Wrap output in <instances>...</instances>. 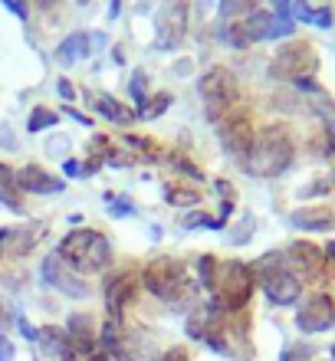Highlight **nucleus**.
I'll list each match as a JSON object with an SVG mask.
<instances>
[{
	"label": "nucleus",
	"instance_id": "obj_1",
	"mask_svg": "<svg viewBox=\"0 0 335 361\" xmlns=\"http://www.w3.org/2000/svg\"><path fill=\"white\" fill-rule=\"evenodd\" d=\"M293 154H296L293 135L283 125H267V128H260L253 145H250L247 168L257 178H276V174H283L293 164Z\"/></svg>",
	"mask_w": 335,
	"mask_h": 361
},
{
	"label": "nucleus",
	"instance_id": "obj_2",
	"mask_svg": "<svg viewBox=\"0 0 335 361\" xmlns=\"http://www.w3.org/2000/svg\"><path fill=\"white\" fill-rule=\"evenodd\" d=\"M56 257L63 259L73 273L92 276V273H102V269L112 263V247H109L106 233L89 230V227H79V230H73V233L63 237Z\"/></svg>",
	"mask_w": 335,
	"mask_h": 361
},
{
	"label": "nucleus",
	"instance_id": "obj_3",
	"mask_svg": "<svg viewBox=\"0 0 335 361\" xmlns=\"http://www.w3.org/2000/svg\"><path fill=\"white\" fill-rule=\"evenodd\" d=\"M253 289H257V276H253L250 263H243V259L217 263V276L211 283V299L221 305L224 312H240L250 302Z\"/></svg>",
	"mask_w": 335,
	"mask_h": 361
},
{
	"label": "nucleus",
	"instance_id": "obj_4",
	"mask_svg": "<svg viewBox=\"0 0 335 361\" xmlns=\"http://www.w3.org/2000/svg\"><path fill=\"white\" fill-rule=\"evenodd\" d=\"M253 276L260 279V289L273 305H296L303 299V279L289 269L283 253H267L253 263Z\"/></svg>",
	"mask_w": 335,
	"mask_h": 361
},
{
	"label": "nucleus",
	"instance_id": "obj_5",
	"mask_svg": "<svg viewBox=\"0 0 335 361\" xmlns=\"http://www.w3.org/2000/svg\"><path fill=\"white\" fill-rule=\"evenodd\" d=\"M145 289L152 295H158L162 302H178V299H188L194 293L191 276L184 269L181 259L174 257H154L142 273Z\"/></svg>",
	"mask_w": 335,
	"mask_h": 361
},
{
	"label": "nucleus",
	"instance_id": "obj_6",
	"mask_svg": "<svg viewBox=\"0 0 335 361\" xmlns=\"http://www.w3.org/2000/svg\"><path fill=\"white\" fill-rule=\"evenodd\" d=\"M296 20L289 13H273V10H253L250 17L237 20L230 27V43L233 47H247V43H257V39H283L293 33Z\"/></svg>",
	"mask_w": 335,
	"mask_h": 361
},
{
	"label": "nucleus",
	"instance_id": "obj_7",
	"mask_svg": "<svg viewBox=\"0 0 335 361\" xmlns=\"http://www.w3.org/2000/svg\"><path fill=\"white\" fill-rule=\"evenodd\" d=\"M319 69V56L316 49L303 43V39H293V43H283V49L273 59V79H289V82H299V79H309Z\"/></svg>",
	"mask_w": 335,
	"mask_h": 361
},
{
	"label": "nucleus",
	"instance_id": "obj_8",
	"mask_svg": "<svg viewBox=\"0 0 335 361\" xmlns=\"http://www.w3.org/2000/svg\"><path fill=\"white\" fill-rule=\"evenodd\" d=\"M201 99L204 109L211 115V122H221L224 115H230V105L237 102V79L227 69H211L201 76Z\"/></svg>",
	"mask_w": 335,
	"mask_h": 361
},
{
	"label": "nucleus",
	"instance_id": "obj_9",
	"mask_svg": "<svg viewBox=\"0 0 335 361\" xmlns=\"http://www.w3.org/2000/svg\"><path fill=\"white\" fill-rule=\"evenodd\" d=\"M296 325L299 332L306 335H319V332H329L335 325V302L332 295L326 293H309V299H303L296 309Z\"/></svg>",
	"mask_w": 335,
	"mask_h": 361
},
{
	"label": "nucleus",
	"instance_id": "obj_10",
	"mask_svg": "<svg viewBox=\"0 0 335 361\" xmlns=\"http://www.w3.org/2000/svg\"><path fill=\"white\" fill-rule=\"evenodd\" d=\"M154 30H158V47L168 49L184 39L188 30V0H162L154 13Z\"/></svg>",
	"mask_w": 335,
	"mask_h": 361
},
{
	"label": "nucleus",
	"instance_id": "obj_11",
	"mask_svg": "<svg viewBox=\"0 0 335 361\" xmlns=\"http://www.w3.org/2000/svg\"><path fill=\"white\" fill-rule=\"evenodd\" d=\"M43 283L53 286V289H59V293L73 295V299H86L89 295V283L86 279H79V273H73L59 257L43 259Z\"/></svg>",
	"mask_w": 335,
	"mask_h": 361
},
{
	"label": "nucleus",
	"instance_id": "obj_12",
	"mask_svg": "<svg viewBox=\"0 0 335 361\" xmlns=\"http://www.w3.org/2000/svg\"><path fill=\"white\" fill-rule=\"evenodd\" d=\"M286 263L299 279H316L322 273V267H326V253H322V247L309 243V240H296V243H289Z\"/></svg>",
	"mask_w": 335,
	"mask_h": 361
},
{
	"label": "nucleus",
	"instance_id": "obj_13",
	"mask_svg": "<svg viewBox=\"0 0 335 361\" xmlns=\"http://www.w3.org/2000/svg\"><path fill=\"white\" fill-rule=\"evenodd\" d=\"M102 47H106V33H69L56 47V59L63 66H73V63L92 56V53Z\"/></svg>",
	"mask_w": 335,
	"mask_h": 361
},
{
	"label": "nucleus",
	"instance_id": "obj_14",
	"mask_svg": "<svg viewBox=\"0 0 335 361\" xmlns=\"http://www.w3.org/2000/svg\"><path fill=\"white\" fill-rule=\"evenodd\" d=\"M135 299V279L128 273H115L106 283V312L109 322H118L125 312V305Z\"/></svg>",
	"mask_w": 335,
	"mask_h": 361
},
{
	"label": "nucleus",
	"instance_id": "obj_15",
	"mask_svg": "<svg viewBox=\"0 0 335 361\" xmlns=\"http://www.w3.org/2000/svg\"><path fill=\"white\" fill-rule=\"evenodd\" d=\"M221 138L230 152L247 154L253 138H257V128L250 122V115H227V122H221Z\"/></svg>",
	"mask_w": 335,
	"mask_h": 361
},
{
	"label": "nucleus",
	"instance_id": "obj_16",
	"mask_svg": "<svg viewBox=\"0 0 335 361\" xmlns=\"http://www.w3.org/2000/svg\"><path fill=\"white\" fill-rule=\"evenodd\" d=\"M17 184H20V190H27V194H59V190H63V180L47 174L43 168H37V164H23L17 171Z\"/></svg>",
	"mask_w": 335,
	"mask_h": 361
},
{
	"label": "nucleus",
	"instance_id": "obj_17",
	"mask_svg": "<svg viewBox=\"0 0 335 361\" xmlns=\"http://www.w3.org/2000/svg\"><path fill=\"white\" fill-rule=\"evenodd\" d=\"M293 224L309 233H322V230L335 227V210L332 207H299L293 214Z\"/></svg>",
	"mask_w": 335,
	"mask_h": 361
},
{
	"label": "nucleus",
	"instance_id": "obj_18",
	"mask_svg": "<svg viewBox=\"0 0 335 361\" xmlns=\"http://www.w3.org/2000/svg\"><path fill=\"white\" fill-rule=\"evenodd\" d=\"M289 17L303 20V23H316V27H332V13H329V10L309 7L306 0H293V4H289Z\"/></svg>",
	"mask_w": 335,
	"mask_h": 361
},
{
	"label": "nucleus",
	"instance_id": "obj_19",
	"mask_svg": "<svg viewBox=\"0 0 335 361\" xmlns=\"http://www.w3.org/2000/svg\"><path fill=\"white\" fill-rule=\"evenodd\" d=\"M20 184H17V171L10 164H0V204L20 210Z\"/></svg>",
	"mask_w": 335,
	"mask_h": 361
},
{
	"label": "nucleus",
	"instance_id": "obj_20",
	"mask_svg": "<svg viewBox=\"0 0 335 361\" xmlns=\"http://www.w3.org/2000/svg\"><path fill=\"white\" fill-rule=\"evenodd\" d=\"M96 109H99V115H106L109 122H128V118H132V112H128L122 102H115L112 95H106V92L96 95Z\"/></svg>",
	"mask_w": 335,
	"mask_h": 361
},
{
	"label": "nucleus",
	"instance_id": "obj_21",
	"mask_svg": "<svg viewBox=\"0 0 335 361\" xmlns=\"http://www.w3.org/2000/svg\"><path fill=\"white\" fill-rule=\"evenodd\" d=\"M257 4H260V0H221V17L237 23V20L250 17V13L257 10Z\"/></svg>",
	"mask_w": 335,
	"mask_h": 361
},
{
	"label": "nucleus",
	"instance_id": "obj_22",
	"mask_svg": "<svg viewBox=\"0 0 335 361\" xmlns=\"http://www.w3.org/2000/svg\"><path fill=\"white\" fill-rule=\"evenodd\" d=\"M59 115L53 112V109H47V105H39V109H33V115H30L27 128L30 132H43V128H49V125H56Z\"/></svg>",
	"mask_w": 335,
	"mask_h": 361
},
{
	"label": "nucleus",
	"instance_id": "obj_23",
	"mask_svg": "<svg viewBox=\"0 0 335 361\" xmlns=\"http://www.w3.org/2000/svg\"><path fill=\"white\" fill-rule=\"evenodd\" d=\"M128 89H132V99H135V105H138V112H142V109H145V92H148V76H145L142 69L132 76Z\"/></svg>",
	"mask_w": 335,
	"mask_h": 361
},
{
	"label": "nucleus",
	"instance_id": "obj_24",
	"mask_svg": "<svg viewBox=\"0 0 335 361\" xmlns=\"http://www.w3.org/2000/svg\"><path fill=\"white\" fill-rule=\"evenodd\" d=\"M197 273H201L204 289L211 293V283H214V276H217V257H201L197 259Z\"/></svg>",
	"mask_w": 335,
	"mask_h": 361
},
{
	"label": "nucleus",
	"instance_id": "obj_25",
	"mask_svg": "<svg viewBox=\"0 0 335 361\" xmlns=\"http://www.w3.org/2000/svg\"><path fill=\"white\" fill-rule=\"evenodd\" d=\"M168 204H178V207H194V204H201V194H194V190H168Z\"/></svg>",
	"mask_w": 335,
	"mask_h": 361
},
{
	"label": "nucleus",
	"instance_id": "obj_26",
	"mask_svg": "<svg viewBox=\"0 0 335 361\" xmlns=\"http://www.w3.org/2000/svg\"><path fill=\"white\" fill-rule=\"evenodd\" d=\"M171 105V95H158L154 102H145V109H142V118H158V115L164 112Z\"/></svg>",
	"mask_w": 335,
	"mask_h": 361
},
{
	"label": "nucleus",
	"instance_id": "obj_27",
	"mask_svg": "<svg viewBox=\"0 0 335 361\" xmlns=\"http://www.w3.org/2000/svg\"><path fill=\"white\" fill-rule=\"evenodd\" d=\"M279 361H312V348L309 345H289L286 352L279 355Z\"/></svg>",
	"mask_w": 335,
	"mask_h": 361
},
{
	"label": "nucleus",
	"instance_id": "obj_28",
	"mask_svg": "<svg viewBox=\"0 0 335 361\" xmlns=\"http://www.w3.org/2000/svg\"><path fill=\"white\" fill-rule=\"evenodd\" d=\"M158 361H191V355H188V348H178V345H174V348H168Z\"/></svg>",
	"mask_w": 335,
	"mask_h": 361
},
{
	"label": "nucleus",
	"instance_id": "obj_29",
	"mask_svg": "<svg viewBox=\"0 0 335 361\" xmlns=\"http://www.w3.org/2000/svg\"><path fill=\"white\" fill-rule=\"evenodd\" d=\"M0 361H13V345L0 335Z\"/></svg>",
	"mask_w": 335,
	"mask_h": 361
},
{
	"label": "nucleus",
	"instance_id": "obj_30",
	"mask_svg": "<svg viewBox=\"0 0 335 361\" xmlns=\"http://www.w3.org/2000/svg\"><path fill=\"white\" fill-rule=\"evenodd\" d=\"M109 200H112V197H109ZM112 210H115V214H132V204H128V200H112Z\"/></svg>",
	"mask_w": 335,
	"mask_h": 361
},
{
	"label": "nucleus",
	"instance_id": "obj_31",
	"mask_svg": "<svg viewBox=\"0 0 335 361\" xmlns=\"http://www.w3.org/2000/svg\"><path fill=\"white\" fill-rule=\"evenodd\" d=\"M59 92H63V99H73V95H76V92H73V86L66 82V79H59Z\"/></svg>",
	"mask_w": 335,
	"mask_h": 361
},
{
	"label": "nucleus",
	"instance_id": "obj_32",
	"mask_svg": "<svg viewBox=\"0 0 335 361\" xmlns=\"http://www.w3.org/2000/svg\"><path fill=\"white\" fill-rule=\"evenodd\" d=\"M4 4H7V7H10V10H13V13H20V17H27V10L20 7L17 0H4Z\"/></svg>",
	"mask_w": 335,
	"mask_h": 361
},
{
	"label": "nucleus",
	"instance_id": "obj_33",
	"mask_svg": "<svg viewBox=\"0 0 335 361\" xmlns=\"http://www.w3.org/2000/svg\"><path fill=\"white\" fill-rule=\"evenodd\" d=\"M66 174H69V178H76V174H83V171H79V161H66Z\"/></svg>",
	"mask_w": 335,
	"mask_h": 361
},
{
	"label": "nucleus",
	"instance_id": "obj_34",
	"mask_svg": "<svg viewBox=\"0 0 335 361\" xmlns=\"http://www.w3.org/2000/svg\"><path fill=\"white\" fill-rule=\"evenodd\" d=\"M7 240H10V230H0V247H4Z\"/></svg>",
	"mask_w": 335,
	"mask_h": 361
},
{
	"label": "nucleus",
	"instance_id": "obj_35",
	"mask_svg": "<svg viewBox=\"0 0 335 361\" xmlns=\"http://www.w3.org/2000/svg\"><path fill=\"white\" fill-rule=\"evenodd\" d=\"M39 7H49V4H56V0H37Z\"/></svg>",
	"mask_w": 335,
	"mask_h": 361
},
{
	"label": "nucleus",
	"instance_id": "obj_36",
	"mask_svg": "<svg viewBox=\"0 0 335 361\" xmlns=\"http://www.w3.org/2000/svg\"><path fill=\"white\" fill-rule=\"evenodd\" d=\"M326 253H329V257L335 259V243H329V250H326Z\"/></svg>",
	"mask_w": 335,
	"mask_h": 361
},
{
	"label": "nucleus",
	"instance_id": "obj_37",
	"mask_svg": "<svg viewBox=\"0 0 335 361\" xmlns=\"http://www.w3.org/2000/svg\"><path fill=\"white\" fill-rule=\"evenodd\" d=\"M112 13H118V0H112Z\"/></svg>",
	"mask_w": 335,
	"mask_h": 361
},
{
	"label": "nucleus",
	"instance_id": "obj_38",
	"mask_svg": "<svg viewBox=\"0 0 335 361\" xmlns=\"http://www.w3.org/2000/svg\"><path fill=\"white\" fill-rule=\"evenodd\" d=\"M332 358H335V345H332Z\"/></svg>",
	"mask_w": 335,
	"mask_h": 361
},
{
	"label": "nucleus",
	"instance_id": "obj_39",
	"mask_svg": "<svg viewBox=\"0 0 335 361\" xmlns=\"http://www.w3.org/2000/svg\"><path fill=\"white\" fill-rule=\"evenodd\" d=\"M83 4H86V0H83Z\"/></svg>",
	"mask_w": 335,
	"mask_h": 361
}]
</instances>
